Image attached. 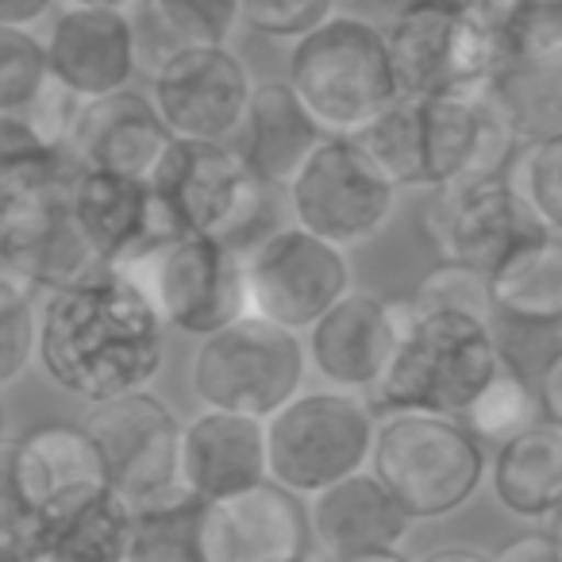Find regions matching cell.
<instances>
[{
  "instance_id": "cell-1",
  "label": "cell",
  "mask_w": 562,
  "mask_h": 562,
  "mask_svg": "<svg viewBox=\"0 0 562 562\" xmlns=\"http://www.w3.org/2000/svg\"><path fill=\"white\" fill-rule=\"evenodd\" d=\"M40 362L86 405L139 393L166 362V321L124 270H97L47 297Z\"/></svg>"
},
{
  "instance_id": "cell-2",
  "label": "cell",
  "mask_w": 562,
  "mask_h": 562,
  "mask_svg": "<svg viewBox=\"0 0 562 562\" xmlns=\"http://www.w3.org/2000/svg\"><path fill=\"white\" fill-rule=\"evenodd\" d=\"M355 139L401 189H443L467 178L505 173L516 135L485 93L401 97Z\"/></svg>"
},
{
  "instance_id": "cell-3",
  "label": "cell",
  "mask_w": 562,
  "mask_h": 562,
  "mask_svg": "<svg viewBox=\"0 0 562 562\" xmlns=\"http://www.w3.org/2000/svg\"><path fill=\"white\" fill-rule=\"evenodd\" d=\"M150 189L181 235H212L239 255L285 227L278 216L285 189L258 178L243 150L227 143L173 139Z\"/></svg>"
},
{
  "instance_id": "cell-4",
  "label": "cell",
  "mask_w": 562,
  "mask_h": 562,
  "mask_svg": "<svg viewBox=\"0 0 562 562\" xmlns=\"http://www.w3.org/2000/svg\"><path fill=\"white\" fill-rule=\"evenodd\" d=\"M290 86L328 135H359L405 97L385 32L344 12L293 43Z\"/></svg>"
},
{
  "instance_id": "cell-5",
  "label": "cell",
  "mask_w": 562,
  "mask_h": 562,
  "mask_svg": "<svg viewBox=\"0 0 562 562\" xmlns=\"http://www.w3.org/2000/svg\"><path fill=\"white\" fill-rule=\"evenodd\" d=\"M497 374L501 359L490 321L467 313L413 316L390 374L370 393V405L378 416L436 413L462 420L470 401Z\"/></svg>"
},
{
  "instance_id": "cell-6",
  "label": "cell",
  "mask_w": 562,
  "mask_h": 562,
  "mask_svg": "<svg viewBox=\"0 0 562 562\" xmlns=\"http://www.w3.org/2000/svg\"><path fill=\"white\" fill-rule=\"evenodd\" d=\"M370 470L413 520H443L482 490L490 459L459 416L397 413L378 428Z\"/></svg>"
},
{
  "instance_id": "cell-7",
  "label": "cell",
  "mask_w": 562,
  "mask_h": 562,
  "mask_svg": "<svg viewBox=\"0 0 562 562\" xmlns=\"http://www.w3.org/2000/svg\"><path fill=\"white\" fill-rule=\"evenodd\" d=\"M378 428L382 424L374 405L362 393H297L266 420L270 477L301 497H313L344 477L370 470Z\"/></svg>"
},
{
  "instance_id": "cell-8",
  "label": "cell",
  "mask_w": 562,
  "mask_h": 562,
  "mask_svg": "<svg viewBox=\"0 0 562 562\" xmlns=\"http://www.w3.org/2000/svg\"><path fill=\"white\" fill-rule=\"evenodd\" d=\"M308 362L313 359L301 331L250 313L201 339L189 362V382L204 408L270 420L301 393Z\"/></svg>"
},
{
  "instance_id": "cell-9",
  "label": "cell",
  "mask_w": 562,
  "mask_h": 562,
  "mask_svg": "<svg viewBox=\"0 0 562 562\" xmlns=\"http://www.w3.org/2000/svg\"><path fill=\"white\" fill-rule=\"evenodd\" d=\"M120 270L147 293L166 328L186 336H216L250 316L243 255L212 235H173Z\"/></svg>"
},
{
  "instance_id": "cell-10",
  "label": "cell",
  "mask_w": 562,
  "mask_h": 562,
  "mask_svg": "<svg viewBox=\"0 0 562 562\" xmlns=\"http://www.w3.org/2000/svg\"><path fill=\"white\" fill-rule=\"evenodd\" d=\"M385 40L405 97L485 93L505 58L477 4H401Z\"/></svg>"
},
{
  "instance_id": "cell-11",
  "label": "cell",
  "mask_w": 562,
  "mask_h": 562,
  "mask_svg": "<svg viewBox=\"0 0 562 562\" xmlns=\"http://www.w3.org/2000/svg\"><path fill=\"white\" fill-rule=\"evenodd\" d=\"M397 196L401 186L355 135H328L285 189L293 224L344 250L374 239L397 212Z\"/></svg>"
},
{
  "instance_id": "cell-12",
  "label": "cell",
  "mask_w": 562,
  "mask_h": 562,
  "mask_svg": "<svg viewBox=\"0 0 562 562\" xmlns=\"http://www.w3.org/2000/svg\"><path fill=\"white\" fill-rule=\"evenodd\" d=\"M86 431L101 447L109 485L132 508H150L189 493L181 477L186 424L155 393L139 390L89 405Z\"/></svg>"
},
{
  "instance_id": "cell-13",
  "label": "cell",
  "mask_w": 562,
  "mask_h": 562,
  "mask_svg": "<svg viewBox=\"0 0 562 562\" xmlns=\"http://www.w3.org/2000/svg\"><path fill=\"white\" fill-rule=\"evenodd\" d=\"M243 266L250 313L301 336H308V328L351 293L347 250L301 224L278 227L270 239L243 255Z\"/></svg>"
},
{
  "instance_id": "cell-14",
  "label": "cell",
  "mask_w": 562,
  "mask_h": 562,
  "mask_svg": "<svg viewBox=\"0 0 562 562\" xmlns=\"http://www.w3.org/2000/svg\"><path fill=\"white\" fill-rule=\"evenodd\" d=\"M101 490H109V470L86 424H40L4 447V505L32 516L40 551L50 524Z\"/></svg>"
},
{
  "instance_id": "cell-15",
  "label": "cell",
  "mask_w": 562,
  "mask_h": 562,
  "mask_svg": "<svg viewBox=\"0 0 562 562\" xmlns=\"http://www.w3.org/2000/svg\"><path fill=\"white\" fill-rule=\"evenodd\" d=\"M424 227L443 262H462L485 273H493L524 243L547 232L508 173L431 189Z\"/></svg>"
},
{
  "instance_id": "cell-16",
  "label": "cell",
  "mask_w": 562,
  "mask_h": 562,
  "mask_svg": "<svg viewBox=\"0 0 562 562\" xmlns=\"http://www.w3.org/2000/svg\"><path fill=\"white\" fill-rule=\"evenodd\" d=\"M155 109L178 139L227 143L243 132L255 86L247 66L224 47H178L150 74Z\"/></svg>"
},
{
  "instance_id": "cell-17",
  "label": "cell",
  "mask_w": 562,
  "mask_h": 562,
  "mask_svg": "<svg viewBox=\"0 0 562 562\" xmlns=\"http://www.w3.org/2000/svg\"><path fill=\"white\" fill-rule=\"evenodd\" d=\"M308 501L273 477L243 493L201 501L196 554L201 562H293L308 554Z\"/></svg>"
},
{
  "instance_id": "cell-18",
  "label": "cell",
  "mask_w": 562,
  "mask_h": 562,
  "mask_svg": "<svg viewBox=\"0 0 562 562\" xmlns=\"http://www.w3.org/2000/svg\"><path fill=\"white\" fill-rule=\"evenodd\" d=\"M104 270L70 209V186L0 196V273L32 290H63Z\"/></svg>"
},
{
  "instance_id": "cell-19",
  "label": "cell",
  "mask_w": 562,
  "mask_h": 562,
  "mask_svg": "<svg viewBox=\"0 0 562 562\" xmlns=\"http://www.w3.org/2000/svg\"><path fill=\"white\" fill-rule=\"evenodd\" d=\"M408 324H413L408 301H385L374 293L351 290L308 328V359H313L316 374L331 382V390L370 397L390 374Z\"/></svg>"
},
{
  "instance_id": "cell-20",
  "label": "cell",
  "mask_w": 562,
  "mask_h": 562,
  "mask_svg": "<svg viewBox=\"0 0 562 562\" xmlns=\"http://www.w3.org/2000/svg\"><path fill=\"white\" fill-rule=\"evenodd\" d=\"M70 209L78 220L81 235H86L89 250L104 270H120V266L135 262L158 243L181 235L173 227L170 212L155 196L147 181L120 178V173L86 170L74 178L70 186Z\"/></svg>"
},
{
  "instance_id": "cell-21",
  "label": "cell",
  "mask_w": 562,
  "mask_h": 562,
  "mask_svg": "<svg viewBox=\"0 0 562 562\" xmlns=\"http://www.w3.org/2000/svg\"><path fill=\"white\" fill-rule=\"evenodd\" d=\"M178 135L155 109V101L120 89V93L81 101L70 132V150L86 170L120 173V178L155 181L166 150Z\"/></svg>"
},
{
  "instance_id": "cell-22",
  "label": "cell",
  "mask_w": 562,
  "mask_h": 562,
  "mask_svg": "<svg viewBox=\"0 0 562 562\" xmlns=\"http://www.w3.org/2000/svg\"><path fill=\"white\" fill-rule=\"evenodd\" d=\"M47 55L55 81H63L81 101H97L127 89L139 63V40L124 9L70 4L50 27Z\"/></svg>"
},
{
  "instance_id": "cell-23",
  "label": "cell",
  "mask_w": 562,
  "mask_h": 562,
  "mask_svg": "<svg viewBox=\"0 0 562 562\" xmlns=\"http://www.w3.org/2000/svg\"><path fill=\"white\" fill-rule=\"evenodd\" d=\"M313 543L328 562L401 551L413 516L385 490L374 470H362L308 497Z\"/></svg>"
},
{
  "instance_id": "cell-24",
  "label": "cell",
  "mask_w": 562,
  "mask_h": 562,
  "mask_svg": "<svg viewBox=\"0 0 562 562\" xmlns=\"http://www.w3.org/2000/svg\"><path fill=\"white\" fill-rule=\"evenodd\" d=\"M181 477L196 501L227 497L266 482L270 477L266 420L224 408L196 413L181 439Z\"/></svg>"
},
{
  "instance_id": "cell-25",
  "label": "cell",
  "mask_w": 562,
  "mask_h": 562,
  "mask_svg": "<svg viewBox=\"0 0 562 562\" xmlns=\"http://www.w3.org/2000/svg\"><path fill=\"white\" fill-rule=\"evenodd\" d=\"M243 158L262 181L278 189H290L305 162L316 155L328 132L321 120L308 112V104L297 97V89L285 81H262L250 97L247 120H243Z\"/></svg>"
},
{
  "instance_id": "cell-26",
  "label": "cell",
  "mask_w": 562,
  "mask_h": 562,
  "mask_svg": "<svg viewBox=\"0 0 562 562\" xmlns=\"http://www.w3.org/2000/svg\"><path fill=\"white\" fill-rule=\"evenodd\" d=\"M490 482L505 513L531 524L551 520L562 508V424L543 416L497 443Z\"/></svg>"
},
{
  "instance_id": "cell-27",
  "label": "cell",
  "mask_w": 562,
  "mask_h": 562,
  "mask_svg": "<svg viewBox=\"0 0 562 562\" xmlns=\"http://www.w3.org/2000/svg\"><path fill=\"white\" fill-rule=\"evenodd\" d=\"M485 97L513 127L520 147L562 135V47L505 55L485 86Z\"/></svg>"
},
{
  "instance_id": "cell-28",
  "label": "cell",
  "mask_w": 562,
  "mask_h": 562,
  "mask_svg": "<svg viewBox=\"0 0 562 562\" xmlns=\"http://www.w3.org/2000/svg\"><path fill=\"white\" fill-rule=\"evenodd\" d=\"M135 539V508L116 490H101L55 520L43 536V551L63 562H127Z\"/></svg>"
},
{
  "instance_id": "cell-29",
  "label": "cell",
  "mask_w": 562,
  "mask_h": 562,
  "mask_svg": "<svg viewBox=\"0 0 562 562\" xmlns=\"http://www.w3.org/2000/svg\"><path fill=\"white\" fill-rule=\"evenodd\" d=\"M493 308L562 321V235L539 232L490 273Z\"/></svg>"
},
{
  "instance_id": "cell-30",
  "label": "cell",
  "mask_w": 562,
  "mask_h": 562,
  "mask_svg": "<svg viewBox=\"0 0 562 562\" xmlns=\"http://www.w3.org/2000/svg\"><path fill=\"white\" fill-rule=\"evenodd\" d=\"M493 344H497L501 370L524 378L531 385H543V378L562 359V321H539V316L501 313L493 308Z\"/></svg>"
},
{
  "instance_id": "cell-31",
  "label": "cell",
  "mask_w": 562,
  "mask_h": 562,
  "mask_svg": "<svg viewBox=\"0 0 562 562\" xmlns=\"http://www.w3.org/2000/svg\"><path fill=\"white\" fill-rule=\"evenodd\" d=\"M543 416H547V408H543V397H539V385L501 370V374L470 401V408L462 413V424H467L482 443H505V439L531 428V424L543 420Z\"/></svg>"
},
{
  "instance_id": "cell-32",
  "label": "cell",
  "mask_w": 562,
  "mask_h": 562,
  "mask_svg": "<svg viewBox=\"0 0 562 562\" xmlns=\"http://www.w3.org/2000/svg\"><path fill=\"white\" fill-rule=\"evenodd\" d=\"M196 508L193 493L135 508V539L127 562H201L196 554Z\"/></svg>"
},
{
  "instance_id": "cell-33",
  "label": "cell",
  "mask_w": 562,
  "mask_h": 562,
  "mask_svg": "<svg viewBox=\"0 0 562 562\" xmlns=\"http://www.w3.org/2000/svg\"><path fill=\"white\" fill-rule=\"evenodd\" d=\"M408 313H467L477 321H493V285L490 273L462 262H439L416 281L408 293Z\"/></svg>"
},
{
  "instance_id": "cell-34",
  "label": "cell",
  "mask_w": 562,
  "mask_h": 562,
  "mask_svg": "<svg viewBox=\"0 0 562 562\" xmlns=\"http://www.w3.org/2000/svg\"><path fill=\"white\" fill-rule=\"evenodd\" d=\"M505 55L562 47V0H477Z\"/></svg>"
},
{
  "instance_id": "cell-35",
  "label": "cell",
  "mask_w": 562,
  "mask_h": 562,
  "mask_svg": "<svg viewBox=\"0 0 562 562\" xmlns=\"http://www.w3.org/2000/svg\"><path fill=\"white\" fill-rule=\"evenodd\" d=\"M147 12L178 47H224L243 24V0H147Z\"/></svg>"
},
{
  "instance_id": "cell-36",
  "label": "cell",
  "mask_w": 562,
  "mask_h": 562,
  "mask_svg": "<svg viewBox=\"0 0 562 562\" xmlns=\"http://www.w3.org/2000/svg\"><path fill=\"white\" fill-rule=\"evenodd\" d=\"M40 324L35 290L27 281L0 273V382L12 385L40 355Z\"/></svg>"
},
{
  "instance_id": "cell-37",
  "label": "cell",
  "mask_w": 562,
  "mask_h": 562,
  "mask_svg": "<svg viewBox=\"0 0 562 562\" xmlns=\"http://www.w3.org/2000/svg\"><path fill=\"white\" fill-rule=\"evenodd\" d=\"M55 81L47 43L27 27H0V112H20Z\"/></svg>"
},
{
  "instance_id": "cell-38",
  "label": "cell",
  "mask_w": 562,
  "mask_h": 562,
  "mask_svg": "<svg viewBox=\"0 0 562 562\" xmlns=\"http://www.w3.org/2000/svg\"><path fill=\"white\" fill-rule=\"evenodd\" d=\"M508 178L520 189L539 224L562 235V135L520 147V155L508 166Z\"/></svg>"
},
{
  "instance_id": "cell-39",
  "label": "cell",
  "mask_w": 562,
  "mask_h": 562,
  "mask_svg": "<svg viewBox=\"0 0 562 562\" xmlns=\"http://www.w3.org/2000/svg\"><path fill=\"white\" fill-rule=\"evenodd\" d=\"M336 16V0H243V24L266 40H305Z\"/></svg>"
},
{
  "instance_id": "cell-40",
  "label": "cell",
  "mask_w": 562,
  "mask_h": 562,
  "mask_svg": "<svg viewBox=\"0 0 562 562\" xmlns=\"http://www.w3.org/2000/svg\"><path fill=\"white\" fill-rule=\"evenodd\" d=\"M493 562H562V547L554 543L543 531H531V536H516L493 554Z\"/></svg>"
},
{
  "instance_id": "cell-41",
  "label": "cell",
  "mask_w": 562,
  "mask_h": 562,
  "mask_svg": "<svg viewBox=\"0 0 562 562\" xmlns=\"http://www.w3.org/2000/svg\"><path fill=\"white\" fill-rule=\"evenodd\" d=\"M55 0H0V27H32Z\"/></svg>"
},
{
  "instance_id": "cell-42",
  "label": "cell",
  "mask_w": 562,
  "mask_h": 562,
  "mask_svg": "<svg viewBox=\"0 0 562 562\" xmlns=\"http://www.w3.org/2000/svg\"><path fill=\"white\" fill-rule=\"evenodd\" d=\"M539 397H543L547 416L562 424V359L554 362V370L543 378V385H539Z\"/></svg>"
},
{
  "instance_id": "cell-43",
  "label": "cell",
  "mask_w": 562,
  "mask_h": 562,
  "mask_svg": "<svg viewBox=\"0 0 562 562\" xmlns=\"http://www.w3.org/2000/svg\"><path fill=\"white\" fill-rule=\"evenodd\" d=\"M420 562H493V554L477 551V547H436Z\"/></svg>"
},
{
  "instance_id": "cell-44",
  "label": "cell",
  "mask_w": 562,
  "mask_h": 562,
  "mask_svg": "<svg viewBox=\"0 0 562 562\" xmlns=\"http://www.w3.org/2000/svg\"><path fill=\"white\" fill-rule=\"evenodd\" d=\"M339 562H408L401 551H382V554H362V559H339Z\"/></svg>"
},
{
  "instance_id": "cell-45",
  "label": "cell",
  "mask_w": 562,
  "mask_h": 562,
  "mask_svg": "<svg viewBox=\"0 0 562 562\" xmlns=\"http://www.w3.org/2000/svg\"><path fill=\"white\" fill-rule=\"evenodd\" d=\"M70 4H86V9H127L135 0H70Z\"/></svg>"
},
{
  "instance_id": "cell-46",
  "label": "cell",
  "mask_w": 562,
  "mask_h": 562,
  "mask_svg": "<svg viewBox=\"0 0 562 562\" xmlns=\"http://www.w3.org/2000/svg\"><path fill=\"white\" fill-rule=\"evenodd\" d=\"M547 536H551L554 543L562 547V508H559V513L551 516V520H547Z\"/></svg>"
},
{
  "instance_id": "cell-47",
  "label": "cell",
  "mask_w": 562,
  "mask_h": 562,
  "mask_svg": "<svg viewBox=\"0 0 562 562\" xmlns=\"http://www.w3.org/2000/svg\"><path fill=\"white\" fill-rule=\"evenodd\" d=\"M397 4H477V0H397Z\"/></svg>"
},
{
  "instance_id": "cell-48",
  "label": "cell",
  "mask_w": 562,
  "mask_h": 562,
  "mask_svg": "<svg viewBox=\"0 0 562 562\" xmlns=\"http://www.w3.org/2000/svg\"><path fill=\"white\" fill-rule=\"evenodd\" d=\"M20 562H63L58 554H50V551H35V554H27V559H20Z\"/></svg>"
},
{
  "instance_id": "cell-49",
  "label": "cell",
  "mask_w": 562,
  "mask_h": 562,
  "mask_svg": "<svg viewBox=\"0 0 562 562\" xmlns=\"http://www.w3.org/2000/svg\"><path fill=\"white\" fill-rule=\"evenodd\" d=\"M293 562H316L313 554H301V559H293Z\"/></svg>"
}]
</instances>
